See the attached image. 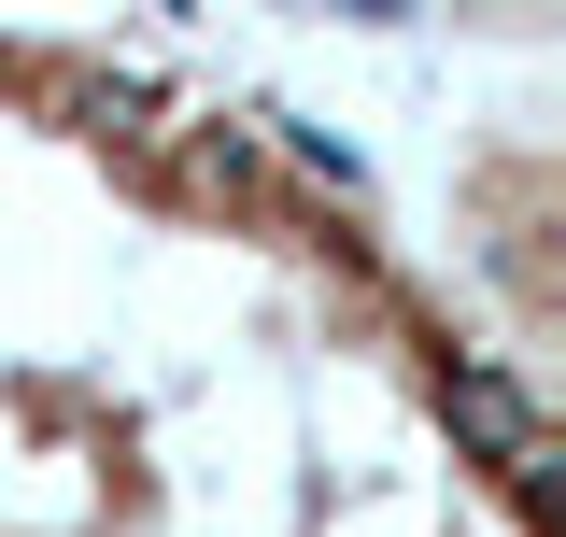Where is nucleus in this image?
Wrapping results in <instances>:
<instances>
[{"mask_svg":"<svg viewBox=\"0 0 566 537\" xmlns=\"http://www.w3.org/2000/svg\"><path fill=\"white\" fill-rule=\"evenodd\" d=\"M0 537H553V368L227 85L0 14Z\"/></svg>","mask_w":566,"mask_h":537,"instance_id":"nucleus-1","label":"nucleus"}]
</instances>
